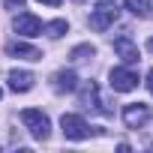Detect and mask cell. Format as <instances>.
Returning a JSON list of instances; mask_svg holds the SVG:
<instances>
[{"instance_id": "obj_6", "label": "cell", "mask_w": 153, "mask_h": 153, "mask_svg": "<svg viewBox=\"0 0 153 153\" xmlns=\"http://www.w3.org/2000/svg\"><path fill=\"white\" fill-rule=\"evenodd\" d=\"M12 27H15V33H21V36H39V33H42V21H39L33 12H21V15H15Z\"/></svg>"}, {"instance_id": "obj_8", "label": "cell", "mask_w": 153, "mask_h": 153, "mask_svg": "<svg viewBox=\"0 0 153 153\" xmlns=\"http://www.w3.org/2000/svg\"><path fill=\"white\" fill-rule=\"evenodd\" d=\"M33 72H27V69H12L9 72V87L15 90V93H27L30 87H33Z\"/></svg>"}, {"instance_id": "obj_14", "label": "cell", "mask_w": 153, "mask_h": 153, "mask_svg": "<svg viewBox=\"0 0 153 153\" xmlns=\"http://www.w3.org/2000/svg\"><path fill=\"white\" fill-rule=\"evenodd\" d=\"M24 0H6V9H21Z\"/></svg>"}, {"instance_id": "obj_12", "label": "cell", "mask_w": 153, "mask_h": 153, "mask_svg": "<svg viewBox=\"0 0 153 153\" xmlns=\"http://www.w3.org/2000/svg\"><path fill=\"white\" fill-rule=\"evenodd\" d=\"M69 30V24L63 21V18H57V21H51V24H45V33L51 36V39H57V36H63Z\"/></svg>"}, {"instance_id": "obj_13", "label": "cell", "mask_w": 153, "mask_h": 153, "mask_svg": "<svg viewBox=\"0 0 153 153\" xmlns=\"http://www.w3.org/2000/svg\"><path fill=\"white\" fill-rule=\"evenodd\" d=\"M72 57H75V60H87V57H93V45H78V48L72 51Z\"/></svg>"}, {"instance_id": "obj_11", "label": "cell", "mask_w": 153, "mask_h": 153, "mask_svg": "<svg viewBox=\"0 0 153 153\" xmlns=\"http://www.w3.org/2000/svg\"><path fill=\"white\" fill-rule=\"evenodd\" d=\"M126 3V9L132 12V15H138V18H144L147 12H150V0H123Z\"/></svg>"}, {"instance_id": "obj_17", "label": "cell", "mask_w": 153, "mask_h": 153, "mask_svg": "<svg viewBox=\"0 0 153 153\" xmlns=\"http://www.w3.org/2000/svg\"><path fill=\"white\" fill-rule=\"evenodd\" d=\"M147 48H150V51H153V39H150V42H147Z\"/></svg>"}, {"instance_id": "obj_15", "label": "cell", "mask_w": 153, "mask_h": 153, "mask_svg": "<svg viewBox=\"0 0 153 153\" xmlns=\"http://www.w3.org/2000/svg\"><path fill=\"white\" fill-rule=\"evenodd\" d=\"M147 90L153 93V69H150V75H147Z\"/></svg>"}, {"instance_id": "obj_18", "label": "cell", "mask_w": 153, "mask_h": 153, "mask_svg": "<svg viewBox=\"0 0 153 153\" xmlns=\"http://www.w3.org/2000/svg\"><path fill=\"white\" fill-rule=\"evenodd\" d=\"M0 96H3V93H0Z\"/></svg>"}, {"instance_id": "obj_2", "label": "cell", "mask_w": 153, "mask_h": 153, "mask_svg": "<svg viewBox=\"0 0 153 153\" xmlns=\"http://www.w3.org/2000/svg\"><path fill=\"white\" fill-rule=\"evenodd\" d=\"M21 123H24V126L30 129V135H33V138H39V141H45V138H48V132H51L48 117H45L42 111H36V108L21 111Z\"/></svg>"}, {"instance_id": "obj_5", "label": "cell", "mask_w": 153, "mask_h": 153, "mask_svg": "<svg viewBox=\"0 0 153 153\" xmlns=\"http://www.w3.org/2000/svg\"><path fill=\"white\" fill-rule=\"evenodd\" d=\"M147 120H150V108H147L144 102H132V105L123 108V123H126L129 129H138V126H144Z\"/></svg>"}, {"instance_id": "obj_1", "label": "cell", "mask_w": 153, "mask_h": 153, "mask_svg": "<svg viewBox=\"0 0 153 153\" xmlns=\"http://www.w3.org/2000/svg\"><path fill=\"white\" fill-rule=\"evenodd\" d=\"M114 21H117V3H114V0H99V6L90 12V27H93L96 33H102V30H108Z\"/></svg>"}, {"instance_id": "obj_10", "label": "cell", "mask_w": 153, "mask_h": 153, "mask_svg": "<svg viewBox=\"0 0 153 153\" xmlns=\"http://www.w3.org/2000/svg\"><path fill=\"white\" fill-rule=\"evenodd\" d=\"M9 54H12V57H21V60H42V51L33 48V45H24V42L9 45Z\"/></svg>"}, {"instance_id": "obj_7", "label": "cell", "mask_w": 153, "mask_h": 153, "mask_svg": "<svg viewBox=\"0 0 153 153\" xmlns=\"http://www.w3.org/2000/svg\"><path fill=\"white\" fill-rule=\"evenodd\" d=\"M114 54H117L123 63H138V60H141V51H138V45H135L129 36L114 39Z\"/></svg>"}, {"instance_id": "obj_16", "label": "cell", "mask_w": 153, "mask_h": 153, "mask_svg": "<svg viewBox=\"0 0 153 153\" xmlns=\"http://www.w3.org/2000/svg\"><path fill=\"white\" fill-rule=\"evenodd\" d=\"M39 3H45V6H60V0H39Z\"/></svg>"}, {"instance_id": "obj_4", "label": "cell", "mask_w": 153, "mask_h": 153, "mask_svg": "<svg viewBox=\"0 0 153 153\" xmlns=\"http://www.w3.org/2000/svg\"><path fill=\"white\" fill-rule=\"evenodd\" d=\"M108 78H111V87H114L117 93H129V90L138 87V72H132V69H126V66L111 69Z\"/></svg>"}, {"instance_id": "obj_3", "label": "cell", "mask_w": 153, "mask_h": 153, "mask_svg": "<svg viewBox=\"0 0 153 153\" xmlns=\"http://www.w3.org/2000/svg\"><path fill=\"white\" fill-rule=\"evenodd\" d=\"M60 129H63V138H69V141H84L90 135V126L78 114H63L60 117Z\"/></svg>"}, {"instance_id": "obj_9", "label": "cell", "mask_w": 153, "mask_h": 153, "mask_svg": "<svg viewBox=\"0 0 153 153\" xmlns=\"http://www.w3.org/2000/svg\"><path fill=\"white\" fill-rule=\"evenodd\" d=\"M78 87V75H75L72 69H60L57 75H54V90L57 93H69V90H75Z\"/></svg>"}]
</instances>
